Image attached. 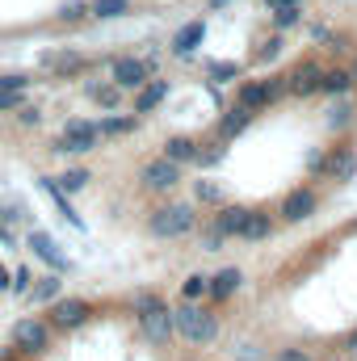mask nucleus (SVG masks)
Here are the masks:
<instances>
[{"label":"nucleus","instance_id":"3","mask_svg":"<svg viewBox=\"0 0 357 361\" xmlns=\"http://www.w3.org/2000/svg\"><path fill=\"white\" fill-rule=\"evenodd\" d=\"M193 227V210L189 206H164V210H156L152 214V235H160V240H173V235H185Z\"/></svg>","mask_w":357,"mask_h":361},{"label":"nucleus","instance_id":"10","mask_svg":"<svg viewBox=\"0 0 357 361\" xmlns=\"http://www.w3.org/2000/svg\"><path fill=\"white\" fill-rule=\"evenodd\" d=\"M315 210V193H307V189H294L286 202H282V214L290 219V223H298V219H307Z\"/></svg>","mask_w":357,"mask_h":361},{"label":"nucleus","instance_id":"22","mask_svg":"<svg viewBox=\"0 0 357 361\" xmlns=\"http://www.w3.org/2000/svg\"><path fill=\"white\" fill-rule=\"evenodd\" d=\"M349 85H353L349 72H328V76H320V89H328V92H345Z\"/></svg>","mask_w":357,"mask_h":361},{"label":"nucleus","instance_id":"29","mask_svg":"<svg viewBox=\"0 0 357 361\" xmlns=\"http://www.w3.org/2000/svg\"><path fill=\"white\" fill-rule=\"evenodd\" d=\"M34 294H38V298H55V294H59V277H47Z\"/></svg>","mask_w":357,"mask_h":361},{"label":"nucleus","instance_id":"17","mask_svg":"<svg viewBox=\"0 0 357 361\" xmlns=\"http://www.w3.org/2000/svg\"><path fill=\"white\" fill-rule=\"evenodd\" d=\"M42 63H47L51 72H59V76H72V72H80V68H85V59H80V55H47Z\"/></svg>","mask_w":357,"mask_h":361},{"label":"nucleus","instance_id":"41","mask_svg":"<svg viewBox=\"0 0 357 361\" xmlns=\"http://www.w3.org/2000/svg\"><path fill=\"white\" fill-rule=\"evenodd\" d=\"M349 349H357V332H353V336H349Z\"/></svg>","mask_w":357,"mask_h":361},{"label":"nucleus","instance_id":"34","mask_svg":"<svg viewBox=\"0 0 357 361\" xmlns=\"http://www.w3.org/2000/svg\"><path fill=\"white\" fill-rule=\"evenodd\" d=\"M21 105V89L17 92H0V109H17Z\"/></svg>","mask_w":357,"mask_h":361},{"label":"nucleus","instance_id":"9","mask_svg":"<svg viewBox=\"0 0 357 361\" xmlns=\"http://www.w3.org/2000/svg\"><path fill=\"white\" fill-rule=\"evenodd\" d=\"M30 248H34V257H42V261H51L55 269H68V261H63V252H59V244L47 235V231H30Z\"/></svg>","mask_w":357,"mask_h":361},{"label":"nucleus","instance_id":"18","mask_svg":"<svg viewBox=\"0 0 357 361\" xmlns=\"http://www.w3.org/2000/svg\"><path fill=\"white\" fill-rule=\"evenodd\" d=\"M164 156H169L173 164H185V160H193L198 152H193V143H189V139H169V143H164Z\"/></svg>","mask_w":357,"mask_h":361},{"label":"nucleus","instance_id":"42","mask_svg":"<svg viewBox=\"0 0 357 361\" xmlns=\"http://www.w3.org/2000/svg\"><path fill=\"white\" fill-rule=\"evenodd\" d=\"M210 4H214V8H219V4H227V0H210Z\"/></svg>","mask_w":357,"mask_h":361},{"label":"nucleus","instance_id":"43","mask_svg":"<svg viewBox=\"0 0 357 361\" xmlns=\"http://www.w3.org/2000/svg\"><path fill=\"white\" fill-rule=\"evenodd\" d=\"M353 80H357V68H353Z\"/></svg>","mask_w":357,"mask_h":361},{"label":"nucleus","instance_id":"26","mask_svg":"<svg viewBox=\"0 0 357 361\" xmlns=\"http://www.w3.org/2000/svg\"><path fill=\"white\" fill-rule=\"evenodd\" d=\"M85 185H89V173H85V169H72V173L63 177V185H59V189H68V193H76V189H85Z\"/></svg>","mask_w":357,"mask_h":361},{"label":"nucleus","instance_id":"37","mask_svg":"<svg viewBox=\"0 0 357 361\" xmlns=\"http://www.w3.org/2000/svg\"><path fill=\"white\" fill-rule=\"evenodd\" d=\"M8 286H17V290H30V269H17V277H13Z\"/></svg>","mask_w":357,"mask_h":361},{"label":"nucleus","instance_id":"40","mask_svg":"<svg viewBox=\"0 0 357 361\" xmlns=\"http://www.w3.org/2000/svg\"><path fill=\"white\" fill-rule=\"evenodd\" d=\"M4 286H8V269H0V290H4Z\"/></svg>","mask_w":357,"mask_h":361},{"label":"nucleus","instance_id":"12","mask_svg":"<svg viewBox=\"0 0 357 361\" xmlns=\"http://www.w3.org/2000/svg\"><path fill=\"white\" fill-rule=\"evenodd\" d=\"M248 214H253V210H244V206H227V210L219 214V227H214V231H219V235H240L244 223H248Z\"/></svg>","mask_w":357,"mask_h":361},{"label":"nucleus","instance_id":"24","mask_svg":"<svg viewBox=\"0 0 357 361\" xmlns=\"http://www.w3.org/2000/svg\"><path fill=\"white\" fill-rule=\"evenodd\" d=\"M126 130H135L131 118H105V122H101V135H126Z\"/></svg>","mask_w":357,"mask_h":361},{"label":"nucleus","instance_id":"6","mask_svg":"<svg viewBox=\"0 0 357 361\" xmlns=\"http://www.w3.org/2000/svg\"><path fill=\"white\" fill-rule=\"evenodd\" d=\"M13 345H17L21 353H42V349H47V328H42L38 319H21V324L13 328Z\"/></svg>","mask_w":357,"mask_h":361},{"label":"nucleus","instance_id":"35","mask_svg":"<svg viewBox=\"0 0 357 361\" xmlns=\"http://www.w3.org/2000/svg\"><path fill=\"white\" fill-rule=\"evenodd\" d=\"M277 51H282V38H269L265 47H261V59H273Z\"/></svg>","mask_w":357,"mask_h":361},{"label":"nucleus","instance_id":"8","mask_svg":"<svg viewBox=\"0 0 357 361\" xmlns=\"http://www.w3.org/2000/svg\"><path fill=\"white\" fill-rule=\"evenodd\" d=\"M114 85L118 89H143L147 85V63L143 59H118L114 63Z\"/></svg>","mask_w":357,"mask_h":361},{"label":"nucleus","instance_id":"5","mask_svg":"<svg viewBox=\"0 0 357 361\" xmlns=\"http://www.w3.org/2000/svg\"><path fill=\"white\" fill-rule=\"evenodd\" d=\"M51 319H55V328H80L89 319V302L85 298H59L51 307Z\"/></svg>","mask_w":357,"mask_h":361},{"label":"nucleus","instance_id":"20","mask_svg":"<svg viewBox=\"0 0 357 361\" xmlns=\"http://www.w3.org/2000/svg\"><path fill=\"white\" fill-rule=\"evenodd\" d=\"M89 13L92 17H122L126 13V0H92Z\"/></svg>","mask_w":357,"mask_h":361},{"label":"nucleus","instance_id":"23","mask_svg":"<svg viewBox=\"0 0 357 361\" xmlns=\"http://www.w3.org/2000/svg\"><path fill=\"white\" fill-rule=\"evenodd\" d=\"M273 17H277V25L286 30V25H294V21L303 17V4H282V8H273Z\"/></svg>","mask_w":357,"mask_h":361},{"label":"nucleus","instance_id":"11","mask_svg":"<svg viewBox=\"0 0 357 361\" xmlns=\"http://www.w3.org/2000/svg\"><path fill=\"white\" fill-rule=\"evenodd\" d=\"M202 38H206V21H189L177 38H173V51H177V55H189V51H198Z\"/></svg>","mask_w":357,"mask_h":361},{"label":"nucleus","instance_id":"13","mask_svg":"<svg viewBox=\"0 0 357 361\" xmlns=\"http://www.w3.org/2000/svg\"><path fill=\"white\" fill-rule=\"evenodd\" d=\"M240 281H244V277H240V269H223L219 277H210V281H206V290H210L214 298H231V294L240 290Z\"/></svg>","mask_w":357,"mask_h":361},{"label":"nucleus","instance_id":"16","mask_svg":"<svg viewBox=\"0 0 357 361\" xmlns=\"http://www.w3.org/2000/svg\"><path fill=\"white\" fill-rule=\"evenodd\" d=\"M273 92H277L273 85H244V89H240V105H244V109H257V105H265Z\"/></svg>","mask_w":357,"mask_h":361},{"label":"nucleus","instance_id":"44","mask_svg":"<svg viewBox=\"0 0 357 361\" xmlns=\"http://www.w3.org/2000/svg\"><path fill=\"white\" fill-rule=\"evenodd\" d=\"M353 227H357V223H353Z\"/></svg>","mask_w":357,"mask_h":361},{"label":"nucleus","instance_id":"28","mask_svg":"<svg viewBox=\"0 0 357 361\" xmlns=\"http://www.w3.org/2000/svg\"><path fill=\"white\" fill-rule=\"evenodd\" d=\"M30 80L25 76H0V92H17V89H25Z\"/></svg>","mask_w":357,"mask_h":361},{"label":"nucleus","instance_id":"7","mask_svg":"<svg viewBox=\"0 0 357 361\" xmlns=\"http://www.w3.org/2000/svg\"><path fill=\"white\" fill-rule=\"evenodd\" d=\"M177 180H181V169L169 156H164V160H152V164L143 169V185H147V189H173Z\"/></svg>","mask_w":357,"mask_h":361},{"label":"nucleus","instance_id":"21","mask_svg":"<svg viewBox=\"0 0 357 361\" xmlns=\"http://www.w3.org/2000/svg\"><path fill=\"white\" fill-rule=\"evenodd\" d=\"M248 114H253V109H244V105H240V109H231V114L223 118V135H240V130L248 126Z\"/></svg>","mask_w":357,"mask_h":361},{"label":"nucleus","instance_id":"2","mask_svg":"<svg viewBox=\"0 0 357 361\" xmlns=\"http://www.w3.org/2000/svg\"><path fill=\"white\" fill-rule=\"evenodd\" d=\"M139 324L152 341H169L173 336V311L156 298V294H143L139 298Z\"/></svg>","mask_w":357,"mask_h":361},{"label":"nucleus","instance_id":"4","mask_svg":"<svg viewBox=\"0 0 357 361\" xmlns=\"http://www.w3.org/2000/svg\"><path fill=\"white\" fill-rule=\"evenodd\" d=\"M92 147H97V126L92 122H68L63 139L55 143V152H63V156H80V152H92Z\"/></svg>","mask_w":357,"mask_h":361},{"label":"nucleus","instance_id":"33","mask_svg":"<svg viewBox=\"0 0 357 361\" xmlns=\"http://www.w3.org/2000/svg\"><path fill=\"white\" fill-rule=\"evenodd\" d=\"M198 197H202V202H219L223 193H219L214 185H202V180H198Z\"/></svg>","mask_w":357,"mask_h":361},{"label":"nucleus","instance_id":"19","mask_svg":"<svg viewBox=\"0 0 357 361\" xmlns=\"http://www.w3.org/2000/svg\"><path fill=\"white\" fill-rule=\"evenodd\" d=\"M240 235H244V240H265V235H269V219H265V214H257V210H253Z\"/></svg>","mask_w":357,"mask_h":361},{"label":"nucleus","instance_id":"38","mask_svg":"<svg viewBox=\"0 0 357 361\" xmlns=\"http://www.w3.org/2000/svg\"><path fill=\"white\" fill-rule=\"evenodd\" d=\"M282 361H307V357H303V353H294V349H290V353H282Z\"/></svg>","mask_w":357,"mask_h":361},{"label":"nucleus","instance_id":"15","mask_svg":"<svg viewBox=\"0 0 357 361\" xmlns=\"http://www.w3.org/2000/svg\"><path fill=\"white\" fill-rule=\"evenodd\" d=\"M320 89V68H298L294 76H290V92H298V97H307V92H315Z\"/></svg>","mask_w":357,"mask_h":361},{"label":"nucleus","instance_id":"39","mask_svg":"<svg viewBox=\"0 0 357 361\" xmlns=\"http://www.w3.org/2000/svg\"><path fill=\"white\" fill-rule=\"evenodd\" d=\"M282 4H303V0H269V8H282Z\"/></svg>","mask_w":357,"mask_h":361},{"label":"nucleus","instance_id":"36","mask_svg":"<svg viewBox=\"0 0 357 361\" xmlns=\"http://www.w3.org/2000/svg\"><path fill=\"white\" fill-rule=\"evenodd\" d=\"M345 122H349V105H337L332 109V126H345Z\"/></svg>","mask_w":357,"mask_h":361},{"label":"nucleus","instance_id":"25","mask_svg":"<svg viewBox=\"0 0 357 361\" xmlns=\"http://www.w3.org/2000/svg\"><path fill=\"white\" fill-rule=\"evenodd\" d=\"M353 152H341V156H332V173L337 177H353Z\"/></svg>","mask_w":357,"mask_h":361},{"label":"nucleus","instance_id":"30","mask_svg":"<svg viewBox=\"0 0 357 361\" xmlns=\"http://www.w3.org/2000/svg\"><path fill=\"white\" fill-rule=\"evenodd\" d=\"M198 294H206V277H189L185 281V298H198Z\"/></svg>","mask_w":357,"mask_h":361},{"label":"nucleus","instance_id":"27","mask_svg":"<svg viewBox=\"0 0 357 361\" xmlns=\"http://www.w3.org/2000/svg\"><path fill=\"white\" fill-rule=\"evenodd\" d=\"M210 76L214 80H231V76H240V68L236 63H210Z\"/></svg>","mask_w":357,"mask_h":361},{"label":"nucleus","instance_id":"31","mask_svg":"<svg viewBox=\"0 0 357 361\" xmlns=\"http://www.w3.org/2000/svg\"><path fill=\"white\" fill-rule=\"evenodd\" d=\"M92 101H101V105H114V101H118V85H114V89H92Z\"/></svg>","mask_w":357,"mask_h":361},{"label":"nucleus","instance_id":"1","mask_svg":"<svg viewBox=\"0 0 357 361\" xmlns=\"http://www.w3.org/2000/svg\"><path fill=\"white\" fill-rule=\"evenodd\" d=\"M173 332H181V336L193 341V345H206V341H214L219 324H214V315L202 311V307H181V311H173Z\"/></svg>","mask_w":357,"mask_h":361},{"label":"nucleus","instance_id":"32","mask_svg":"<svg viewBox=\"0 0 357 361\" xmlns=\"http://www.w3.org/2000/svg\"><path fill=\"white\" fill-rule=\"evenodd\" d=\"M85 13H89V8H85L80 0H72V4H63V17H68V21H76V17H85Z\"/></svg>","mask_w":357,"mask_h":361},{"label":"nucleus","instance_id":"14","mask_svg":"<svg viewBox=\"0 0 357 361\" xmlns=\"http://www.w3.org/2000/svg\"><path fill=\"white\" fill-rule=\"evenodd\" d=\"M164 97H169V85H164V80H152V85H143L139 101H135V109H139V114H152Z\"/></svg>","mask_w":357,"mask_h":361}]
</instances>
